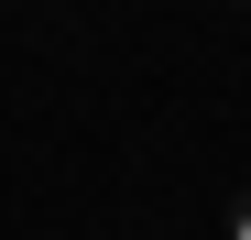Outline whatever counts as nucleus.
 Here are the masks:
<instances>
[{
  "mask_svg": "<svg viewBox=\"0 0 251 240\" xmlns=\"http://www.w3.org/2000/svg\"><path fill=\"white\" fill-rule=\"evenodd\" d=\"M229 240H251V186H240V196H229Z\"/></svg>",
  "mask_w": 251,
  "mask_h": 240,
  "instance_id": "f257e3e1",
  "label": "nucleus"
},
{
  "mask_svg": "<svg viewBox=\"0 0 251 240\" xmlns=\"http://www.w3.org/2000/svg\"><path fill=\"white\" fill-rule=\"evenodd\" d=\"M240 11H251V0H240Z\"/></svg>",
  "mask_w": 251,
  "mask_h": 240,
  "instance_id": "f03ea898",
  "label": "nucleus"
}]
</instances>
